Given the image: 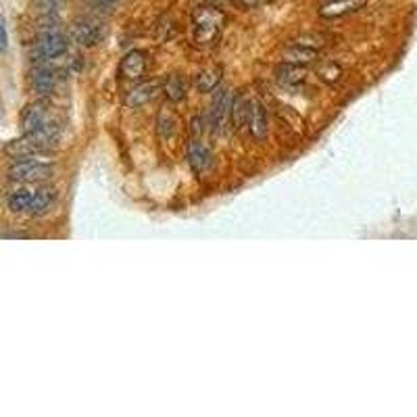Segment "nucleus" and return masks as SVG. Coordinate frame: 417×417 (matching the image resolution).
I'll return each instance as SVG.
<instances>
[{
	"instance_id": "f257e3e1",
	"label": "nucleus",
	"mask_w": 417,
	"mask_h": 417,
	"mask_svg": "<svg viewBox=\"0 0 417 417\" xmlns=\"http://www.w3.org/2000/svg\"><path fill=\"white\" fill-rule=\"evenodd\" d=\"M22 128L26 136H32L49 151L61 138V126L53 119L51 109L42 103H34L26 107V111L22 113Z\"/></svg>"
},
{
	"instance_id": "f03ea898",
	"label": "nucleus",
	"mask_w": 417,
	"mask_h": 417,
	"mask_svg": "<svg viewBox=\"0 0 417 417\" xmlns=\"http://www.w3.org/2000/svg\"><path fill=\"white\" fill-rule=\"evenodd\" d=\"M225 26V13L221 7H198L192 15V32L196 46H213Z\"/></svg>"
},
{
	"instance_id": "7ed1b4c3",
	"label": "nucleus",
	"mask_w": 417,
	"mask_h": 417,
	"mask_svg": "<svg viewBox=\"0 0 417 417\" xmlns=\"http://www.w3.org/2000/svg\"><path fill=\"white\" fill-rule=\"evenodd\" d=\"M67 51H69V42H67V36L59 30V26L57 28H42L40 38L36 42L38 63L61 59L63 55H67Z\"/></svg>"
},
{
	"instance_id": "20e7f679",
	"label": "nucleus",
	"mask_w": 417,
	"mask_h": 417,
	"mask_svg": "<svg viewBox=\"0 0 417 417\" xmlns=\"http://www.w3.org/2000/svg\"><path fill=\"white\" fill-rule=\"evenodd\" d=\"M53 165L49 163H40L34 159H26V161H13V165L9 167L7 176L11 182H19V184H34V182H44L53 176Z\"/></svg>"
},
{
	"instance_id": "39448f33",
	"label": "nucleus",
	"mask_w": 417,
	"mask_h": 417,
	"mask_svg": "<svg viewBox=\"0 0 417 417\" xmlns=\"http://www.w3.org/2000/svg\"><path fill=\"white\" fill-rule=\"evenodd\" d=\"M105 26L92 17H84L80 22L74 24L71 28V38L74 42H78L80 46H94L105 38Z\"/></svg>"
},
{
	"instance_id": "423d86ee",
	"label": "nucleus",
	"mask_w": 417,
	"mask_h": 417,
	"mask_svg": "<svg viewBox=\"0 0 417 417\" xmlns=\"http://www.w3.org/2000/svg\"><path fill=\"white\" fill-rule=\"evenodd\" d=\"M49 153L46 146H42L38 140H34L32 136H26L19 138V140H13L5 146V155L11 159V161H26V159H34L38 155H44Z\"/></svg>"
},
{
	"instance_id": "0eeeda50",
	"label": "nucleus",
	"mask_w": 417,
	"mask_h": 417,
	"mask_svg": "<svg viewBox=\"0 0 417 417\" xmlns=\"http://www.w3.org/2000/svg\"><path fill=\"white\" fill-rule=\"evenodd\" d=\"M146 74V53L130 51L119 63V78L126 82H140Z\"/></svg>"
},
{
	"instance_id": "6e6552de",
	"label": "nucleus",
	"mask_w": 417,
	"mask_h": 417,
	"mask_svg": "<svg viewBox=\"0 0 417 417\" xmlns=\"http://www.w3.org/2000/svg\"><path fill=\"white\" fill-rule=\"evenodd\" d=\"M57 80H59V76L49 65V61H42V63L36 65L34 76H32V84H34V90H36L38 96H42V99L51 96L57 88Z\"/></svg>"
},
{
	"instance_id": "1a4fd4ad",
	"label": "nucleus",
	"mask_w": 417,
	"mask_h": 417,
	"mask_svg": "<svg viewBox=\"0 0 417 417\" xmlns=\"http://www.w3.org/2000/svg\"><path fill=\"white\" fill-rule=\"evenodd\" d=\"M232 105H234V96L228 88H217L215 101L209 109V124L213 126V130H219L225 121V117L232 113Z\"/></svg>"
},
{
	"instance_id": "9d476101",
	"label": "nucleus",
	"mask_w": 417,
	"mask_h": 417,
	"mask_svg": "<svg viewBox=\"0 0 417 417\" xmlns=\"http://www.w3.org/2000/svg\"><path fill=\"white\" fill-rule=\"evenodd\" d=\"M365 5H367V0H327V3L321 5L319 15L323 19H338V17L361 11Z\"/></svg>"
},
{
	"instance_id": "9b49d317",
	"label": "nucleus",
	"mask_w": 417,
	"mask_h": 417,
	"mask_svg": "<svg viewBox=\"0 0 417 417\" xmlns=\"http://www.w3.org/2000/svg\"><path fill=\"white\" fill-rule=\"evenodd\" d=\"M186 157L194 173H205L211 167V159H213L209 146L203 140H190L186 148Z\"/></svg>"
},
{
	"instance_id": "f8f14e48",
	"label": "nucleus",
	"mask_w": 417,
	"mask_h": 417,
	"mask_svg": "<svg viewBox=\"0 0 417 417\" xmlns=\"http://www.w3.org/2000/svg\"><path fill=\"white\" fill-rule=\"evenodd\" d=\"M157 92H159V82H142V84L134 86V88L126 94L124 103H126V107H130V109H138V107L151 103V101L157 96Z\"/></svg>"
},
{
	"instance_id": "ddd939ff",
	"label": "nucleus",
	"mask_w": 417,
	"mask_h": 417,
	"mask_svg": "<svg viewBox=\"0 0 417 417\" xmlns=\"http://www.w3.org/2000/svg\"><path fill=\"white\" fill-rule=\"evenodd\" d=\"M305 76H307V69L303 65H294V63H282L275 69L278 84L280 86H288V88H294L300 82H305Z\"/></svg>"
},
{
	"instance_id": "4468645a",
	"label": "nucleus",
	"mask_w": 417,
	"mask_h": 417,
	"mask_svg": "<svg viewBox=\"0 0 417 417\" xmlns=\"http://www.w3.org/2000/svg\"><path fill=\"white\" fill-rule=\"evenodd\" d=\"M317 51L315 49H307V46H300V44H290L286 51H284V63H294V65H311L317 61Z\"/></svg>"
},
{
	"instance_id": "2eb2a0df",
	"label": "nucleus",
	"mask_w": 417,
	"mask_h": 417,
	"mask_svg": "<svg viewBox=\"0 0 417 417\" xmlns=\"http://www.w3.org/2000/svg\"><path fill=\"white\" fill-rule=\"evenodd\" d=\"M248 130L257 140H265L269 134V124H267V113L265 107L261 103H253V111H250V121H248Z\"/></svg>"
},
{
	"instance_id": "dca6fc26",
	"label": "nucleus",
	"mask_w": 417,
	"mask_h": 417,
	"mask_svg": "<svg viewBox=\"0 0 417 417\" xmlns=\"http://www.w3.org/2000/svg\"><path fill=\"white\" fill-rule=\"evenodd\" d=\"M221 76H223V69L219 65L203 69L196 76V90L198 92H213V90H217L219 84H221Z\"/></svg>"
},
{
	"instance_id": "f3484780",
	"label": "nucleus",
	"mask_w": 417,
	"mask_h": 417,
	"mask_svg": "<svg viewBox=\"0 0 417 417\" xmlns=\"http://www.w3.org/2000/svg\"><path fill=\"white\" fill-rule=\"evenodd\" d=\"M34 201V190H13L7 194V207L13 213H30Z\"/></svg>"
},
{
	"instance_id": "a211bd4d",
	"label": "nucleus",
	"mask_w": 417,
	"mask_h": 417,
	"mask_svg": "<svg viewBox=\"0 0 417 417\" xmlns=\"http://www.w3.org/2000/svg\"><path fill=\"white\" fill-rule=\"evenodd\" d=\"M55 201H57V190L55 188H38V190H34V201H32L30 213L32 215L46 213L53 207Z\"/></svg>"
},
{
	"instance_id": "6ab92c4d",
	"label": "nucleus",
	"mask_w": 417,
	"mask_h": 417,
	"mask_svg": "<svg viewBox=\"0 0 417 417\" xmlns=\"http://www.w3.org/2000/svg\"><path fill=\"white\" fill-rule=\"evenodd\" d=\"M163 92H165L167 101L180 103V101L186 96V82H184V78L178 76V74L169 76V78L165 80V84H163Z\"/></svg>"
},
{
	"instance_id": "aec40b11",
	"label": "nucleus",
	"mask_w": 417,
	"mask_h": 417,
	"mask_svg": "<svg viewBox=\"0 0 417 417\" xmlns=\"http://www.w3.org/2000/svg\"><path fill=\"white\" fill-rule=\"evenodd\" d=\"M250 111H253V101H246L244 96H236L234 105H232V117H234V126L242 128L244 124L250 121Z\"/></svg>"
},
{
	"instance_id": "412c9836",
	"label": "nucleus",
	"mask_w": 417,
	"mask_h": 417,
	"mask_svg": "<svg viewBox=\"0 0 417 417\" xmlns=\"http://www.w3.org/2000/svg\"><path fill=\"white\" fill-rule=\"evenodd\" d=\"M317 76H319L323 82H327V84H334V82H338V80H340V76H342V69H340V65H338V63H334V61H323V63H319V67H317Z\"/></svg>"
},
{
	"instance_id": "4be33fe9",
	"label": "nucleus",
	"mask_w": 417,
	"mask_h": 417,
	"mask_svg": "<svg viewBox=\"0 0 417 417\" xmlns=\"http://www.w3.org/2000/svg\"><path fill=\"white\" fill-rule=\"evenodd\" d=\"M157 126H159V134H161V138H171L173 132H176V117H173L169 111H161V113H159V121H157Z\"/></svg>"
},
{
	"instance_id": "5701e85b",
	"label": "nucleus",
	"mask_w": 417,
	"mask_h": 417,
	"mask_svg": "<svg viewBox=\"0 0 417 417\" xmlns=\"http://www.w3.org/2000/svg\"><path fill=\"white\" fill-rule=\"evenodd\" d=\"M325 36L323 34H303V36H298L296 40H292L294 44H300V46H307V49H321L323 44H325Z\"/></svg>"
},
{
	"instance_id": "b1692460",
	"label": "nucleus",
	"mask_w": 417,
	"mask_h": 417,
	"mask_svg": "<svg viewBox=\"0 0 417 417\" xmlns=\"http://www.w3.org/2000/svg\"><path fill=\"white\" fill-rule=\"evenodd\" d=\"M42 17H57L61 9V0H36Z\"/></svg>"
},
{
	"instance_id": "393cba45",
	"label": "nucleus",
	"mask_w": 417,
	"mask_h": 417,
	"mask_svg": "<svg viewBox=\"0 0 417 417\" xmlns=\"http://www.w3.org/2000/svg\"><path fill=\"white\" fill-rule=\"evenodd\" d=\"M124 0H94V7L101 9V11H111L115 7H119Z\"/></svg>"
},
{
	"instance_id": "a878e982",
	"label": "nucleus",
	"mask_w": 417,
	"mask_h": 417,
	"mask_svg": "<svg viewBox=\"0 0 417 417\" xmlns=\"http://www.w3.org/2000/svg\"><path fill=\"white\" fill-rule=\"evenodd\" d=\"M236 3L242 7V9H255V7H259L263 0H236Z\"/></svg>"
},
{
	"instance_id": "bb28decb",
	"label": "nucleus",
	"mask_w": 417,
	"mask_h": 417,
	"mask_svg": "<svg viewBox=\"0 0 417 417\" xmlns=\"http://www.w3.org/2000/svg\"><path fill=\"white\" fill-rule=\"evenodd\" d=\"M9 46V34H7V24L3 22V53H7Z\"/></svg>"
},
{
	"instance_id": "cd10ccee",
	"label": "nucleus",
	"mask_w": 417,
	"mask_h": 417,
	"mask_svg": "<svg viewBox=\"0 0 417 417\" xmlns=\"http://www.w3.org/2000/svg\"><path fill=\"white\" fill-rule=\"evenodd\" d=\"M198 130L203 132V119H198V117H196V119L192 121V132H194V134H198Z\"/></svg>"
},
{
	"instance_id": "c85d7f7f",
	"label": "nucleus",
	"mask_w": 417,
	"mask_h": 417,
	"mask_svg": "<svg viewBox=\"0 0 417 417\" xmlns=\"http://www.w3.org/2000/svg\"><path fill=\"white\" fill-rule=\"evenodd\" d=\"M230 3H232V0H213L215 7H223V5H230Z\"/></svg>"
}]
</instances>
